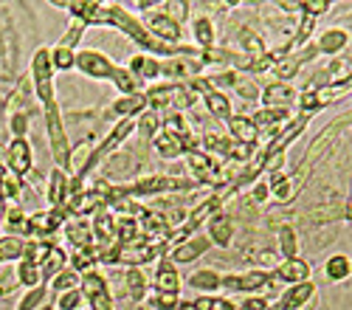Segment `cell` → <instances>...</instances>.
Wrapping results in <instances>:
<instances>
[{
	"mask_svg": "<svg viewBox=\"0 0 352 310\" xmlns=\"http://www.w3.org/2000/svg\"><path fill=\"white\" fill-rule=\"evenodd\" d=\"M268 195H271L268 184H259V186L254 189V201H268Z\"/></svg>",
	"mask_w": 352,
	"mask_h": 310,
	"instance_id": "816d5d0a",
	"label": "cell"
},
{
	"mask_svg": "<svg viewBox=\"0 0 352 310\" xmlns=\"http://www.w3.org/2000/svg\"><path fill=\"white\" fill-rule=\"evenodd\" d=\"M234 88L240 91L243 99H256V96H259V91H256V85H254V82H237Z\"/></svg>",
	"mask_w": 352,
	"mask_h": 310,
	"instance_id": "681fc988",
	"label": "cell"
},
{
	"mask_svg": "<svg viewBox=\"0 0 352 310\" xmlns=\"http://www.w3.org/2000/svg\"><path fill=\"white\" fill-rule=\"evenodd\" d=\"M228 155H231L234 161H251V158H254V144H240V141H231Z\"/></svg>",
	"mask_w": 352,
	"mask_h": 310,
	"instance_id": "bcb514c9",
	"label": "cell"
},
{
	"mask_svg": "<svg viewBox=\"0 0 352 310\" xmlns=\"http://www.w3.org/2000/svg\"><path fill=\"white\" fill-rule=\"evenodd\" d=\"M68 268V254H65V248H60V245H48V251L43 254V260H40V276H43V285H51V279L60 274V271H65Z\"/></svg>",
	"mask_w": 352,
	"mask_h": 310,
	"instance_id": "4fadbf2b",
	"label": "cell"
},
{
	"mask_svg": "<svg viewBox=\"0 0 352 310\" xmlns=\"http://www.w3.org/2000/svg\"><path fill=\"white\" fill-rule=\"evenodd\" d=\"M48 299V285H37V288H28L23 294V299L17 302V310H43Z\"/></svg>",
	"mask_w": 352,
	"mask_h": 310,
	"instance_id": "74e56055",
	"label": "cell"
},
{
	"mask_svg": "<svg viewBox=\"0 0 352 310\" xmlns=\"http://www.w3.org/2000/svg\"><path fill=\"white\" fill-rule=\"evenodd\" d=\"M45 197H48V209H65V203H68V173L65 169H60V166L51 169Z\"/></svg>",
	"mask_w": 352,
	"mask_h": 310,
	"instance_id": "7c38bea8",
	"label": "cell"
},
{
	"mask_svg": "<svg viewBox=\"0 0 352 310\" xmlns=\"http://www.w3.org/2000/svg\"><path fill=\"white\" fill-rule=\"evenodd\" d=\"M20 195H23V178L9 173L3 178V184H0V197H3V201H17Z\"/></svg>",
	"mask_w": 352,
	"mask_h": 310,
	"instance_id": "60d3db41",
	"label": "cell"
},
{
	"mask_svg": "<svg viewBox=\"0 0 352 310\" xmlns=\"http://www.w3.org/2000/svg\"><path fill=\"white\" fill-rule=\"evenodd\" d=\"M259 96H262V102H265V107H282V110H287L293 102L299 99V93L293 91V85H285V82L268 85V88L262 91Z\"/></svg>",
	"mask_w": 352,
	"mask_h": 310,
	"instance_id": "d6986e66",
	"label": "cell"
},
{
	"mask_svg": "<svg viewBox=\"0 0 352 310\" xmlns=\"http://www.w3.org/2000/svg\"><path fill=\"white\" fill-rule=\"evenodd\" d=\"M212 248V240L206 237V234H192L186 243H181V245H175L166 257L175 263V265H186V263H195V260H200L203 254H206Z\"/></svg>",
	"mask_w": 352,
	"mask_h": 310,
	"instance_id": "9c48e42d",
	"label": "cell"
},
{
	"mask_svg": "<svg viewBox=\"0 0 352 310\" xmlns=\"http://www.w3.org/2000/svg\"><path fill=\"white\" fill-rule=\"evenodd\" d=\"M14 276H17V285H23V288H37V285H43L40 263H32V260H20Z\"/></svg>",
	"mask_w": 352,
	"mask_h": 310,
	"instance_id": "f1b7e54d",
	"label": "cell"
},
{
	"mask_svg": "<svg viewBox=\"0 0 352 310\" xmlns=\"http://www.w3.org/2000/svg\"><path fill=\"white\" fill-rule=\"evenodd\" d=\"M228 133L234 141H240V144H256V138H259V130H256L254 119H248V116H231Z\"/></svg>",
	"mask_w": 352,
	"mask_h": 310,
	"instance_id": "7402d4cb",
	"label": "cell"
},
{
	"mask_svg": "<svg viewBox=\"0 0 352 310\" xmlns=\"http://www.w3.org/2000/svg\"><path fill=\"white\" fill-rule=\"evenodd\" d=\"M324 274H327V279H330V282H344V279H349V276H352V260H349V257H344V254H336V257H330V260H327Z\"/></svg>",
	"mask_w": 352,
	"mask_h": 310,
	"instance_id": "836d02e7",
	"label": "cell"
},
{
	"mask_svg": "<svg viewBox=\"0 0 352 310\" xmlns=\"http://www.w3.org/2000/svg\"><path fill=\"white\" fill-rule=\"evenodd\" d=\"M45 133H48L54 164L68 173V166H71V144H68V133H65L63 113H60V104H56V102L45 107Z\"/></svg>",
	"mask_w": 352,
	"mask_h": 310,
	"instance_id": "6da1fadb",
	"label": "cell"
},
{
	"mask_svg": "<svg viewBox=\"0 0 352 310\" xmlns=\"http://www.w3.org/2000/svg\"><path fill=\"white\" fill-rule=\"evenodd\" d=\"M161 124H164V119L158 116V110H144L141 116L135 119V130H138L144 138H155V135L161 133Z\"/></svg>",
	"mask_w": 352,
	"mask_h": 310,
	"instance_id": "e575fe53",
	"label": "cell"
},
{
	"mask_svg": "<svg viewBox=\"0 0 352 310\" xmlns=\"http://www.w3.org/2000/svg\"><path fill=\"white\" fill-rule=\"evenodd\" d=\"M346 43H349L346 32H341V28H330V32H324V34H321V40L316 43V51L318 54H338Z\"/></svg>",
	"mask_w": 352,
	"mask_h": 310,
	"instance_id": "d6a6232c",
	"label": "cell"
},
{
	"mask_svg": "<svg viewBox=\"0 0 352 310\" xmlns=\"http://www.w3.org/2000/svg\"><path fill=\"white\" fill-rule=\"evenodd\" d=\"M195 184L192 181H184V178H172V175H146L135 184H127L124 186V195L127 197H146V195H158V192H178V189H192Z\"/></svg>",
	"mask_w": 352,
	"mask_h": 310,
	"instance_id": "3957f363",
	"label": "cell"
},
{
	"mask_svg": "<svg viewBox=\"0 0 352 310\" xmlns=\"http://www.w3.org/2000/svg\"><path fill=\"white\" fill-rule=\"evenodd\" d=\"M150 34L158 37L161 43H166V45H178V40H181V23H175L164 12H155L150 17Z\"/></svg>",
	"mask_w": 352,
	"mask_h": 310,
	"instance_id": "9a60e30c",
	"label": "cell"
},
{
	"mask_svg": "<svg viewBox=\"0 0 352 310\" xmlns=\"http://www.w3.org/2000/svg\"><path fill=\"white\" fill-rule=\"evenodd\" d=\"M178 305H181V294L155 291V296L150 299V307H155V310H178Z\"/></svg>",
	"mask_w": 352,
	"mask_h": 310,
	"instance_id": "b9f144b4",
	"label": "cell"
},
{
	"mask_svg": "<svg viewBox=\"0 0 352 310\" xmlns=\"http://www.w3.org/2000/svg\"><path fill=\"white\" fill-rule=\"evenodd\" d=\"M231 294H259V291H268L274 288V274L271 271H245V274H226L223 276V285Z\"/></svg>",
	"mask_w": 352,
	"mask_h": 310,
	"instance_id": "7a4b0ae2",
	"label": "cell"
},
{
	"mask_svg": "<svg viewBox=\"0 0 352 310\" xmlns=\"http://www.w3.org/2000/svg\"><path fill=\"white\" fill-rule=\"evenodd\" d=\"M346 124H352V110H349V113H344V116H338L336 122H330V124L324 127V133H321V135L313 141L310 150H307V158H305V164H302V173H305V169H307V166H310V164H313V161H316L321 153H324V150L333 144L336 135H338V133H341Z\"/></svg>",
	"mask_w": 352,
	"mask_h": 310,
	"instance_id": "ba28073f",
	"label": "cell"
},
{
	"mask_svg": "<svg viewBox=\"0 0 352 310\" xmlns=\"http://www.w3.org/2000/svg\"><path fill=\"white\" fill-rule=\"evenodd\" d=\"M313 299H316V285L313 282H299V285L285 288L274 310H305L307 305H313Z\"/></svg>",
	"mask_w": 352,
	"mask_h": 310,
	"instance_id": "30bf717a",
	"label": "cell"
},
{
	"mask_svg": "<svg viewBox=\"0 0 352 310\" xmlns=\"http://www.w3.org/2000/svg\"><path fill=\"white\" fill-rule=\"evenodd\" d=\"M6 212H9V206H6V201L0 197V229H3V220H6Z\"/></svg>",
	"mask_w": 352,
	"mask_h": 310,
	"instance_id": "f5cc1de1",
	"label": "cell"
},
{
	"mask_svg": "<svg viewBox=\"0 0 352 310\" xmlns=\"http://www.w3.org/2000/svg\"><path fill=\"white\" fill-rule=\"evenodd\" d=\"M144 110H150V107H146V96H144V91H141V93H135V96H122L119 102H113L110 116H119V119H138Z\"/></svg>",
	"mask_w": 352,
	"mask_h": 310,
	"instance_id": "ffe728a7",
	"label": "cell"
},
{
	"mask_svg": "<svg viewBox=\"0 0 352 310\" xmlns=\"http://www.w3.org/2000/svg\"><path fill=\"white\" fill-rule=\"evenodd\" d=\"M155 291L181 294V271L169 257H161L155 265Z\"/></svg>",
	"mask_w": 352,
	"mask_h": 310,
	"instance_id": "5bb4252c",
	"label": "cell"
},
{
	"mask_svg": "<svg viewBox=\"0 0 352 310\" xmlns=\"http://www.w3.org/2000/svg\"><path fill=\"white\" fill-rule=\"evenodd\" d=\"M63 229H65V237L74 245V251L85 248V245H94V229H91V220L87 217H71V220H65Z\"/></svg>",
	"mask_w": 352,
	"mask_h": 310,
	"instance_id": "e0dca14e",
	"label": "cell"
},
{
	"mask_svg": "<svg viewBox=\"0 0 352 310\" xmlns=\"http://www.w3.org/2000/svg\"><path fill=\"white\" fill-rule=\"evenodd\" d=\"M274 279H282L287 285H299V282H310V265L299 257L293 260H282L274 271Z\"/></svg>",
	"mask_w": 352,
	"mask_h": 310,
	"instance_id": "2e32d148",
	"label": "cell"
},
{
	"mask_svg": "<svg viewBox=\"0 0 352 310\" xmlns=\"http://www.w3.org/2000/svg\"><path fill=\"white\" fill-rule=\"evenodd\" d=\"M189 285L197 288V291H203V294H212V291H217V288L223 285V274H217L214 268L195 271V274L189 276Z\"/></svg>",
	"mask_w": 352,
	"mask_h": 310,
	"instance_id": "83f0119b",
	"label": "cell"
},
{
	"mask_svg": "<svg viewBox=\"0 0 352 310\" xmlns=\"http://www.w3.org/2000/svg\"><path fill=\"white\" fill-rule=\"evenodd\" d=\"M32 79L48 82L54 79V63H51V48H37L32 56Z\"/></svg>",
	"mask_w": 352,
	"mask_h": 310,
	"instance_id": "484cf974",
	"label": "cell"
},
{
	"mask_svg": "<svg viewBox=\"0 0 352 310\" xmlns=\"http://www.w3.org/2000/svg\"><path fill=\"white\" fill-rule=\"evenodd\" d=\"M206 237L212 240V245H220V248H226V245L231 243L234 225H231V220H228L223 212H214V214L206 220Z\"/></svg>",
	"mask_w": 352,
	"mask_h": 310,
	"instance_id": "ac0fdd59",
	"label": "cell"
},
{
	"mask_svg": "<svg viewBox=\"0 0 352 310\" xmlns=\"http://www.w3.org/2000/svg\"><path fill=\"white\" fill-rule=\"evenodd\" d=\"M189 9H192V6H189V3H181V0H166V3L161 6V12H164L166 17H172L175 23H181V25H184V20L189 17Z\"/></svg>",
	"mask_w": 352,
	"mask_h": 310,
	"instance_id": "7bdbcfd3",
	"label": "cell"
},
{
	"mask_svg": "<svg viewBox=\"0 0 352 310\" xmlns=\"http://www.w3.org/2000/svg\"><path fill=\"white\" fill-rule=\"evenodd\" d=\"M43 310H45V307H43Z\"/></svg>",
	"mask_w": 352,
	"mask_h": 310,
	"instance_id": "9f6ffc18",
	"label": "cell"
},
{
	"mask_svg": "<svg viewBox=\"0 0 352 310\" xmlns=\"http://www.w3.org/2000/svg\"><path fill=\"white\" fill-rule=\"evenodd\" d=\"M65 220H68L65 209H40L34 214H28V232H32V240L51 243V237L63 229Z\"/></svg>",
	"mask_w": 352,
	"mask_h": 310,
	"instance_id": "277c9868",
	"label": "cell"
},
{
	"mask_svg": "<svg viewBox=\"0 0 352 310\" xmlns=\"http://www.w3.org/2000/svg\"><path fill=\"white\" fill-rule=\"evenodd\" d=\"M237 310H274V305L265 296H248L245 302L237 305Z\"/></svg>",
	"mask_w": 352,
	"mask_h": 310,
	"instance_id": "c3c4849f",
	"label": "cell"
},
{
	"mask_svg": "<svg viewBox=\"0 0 352 310\" xmlns=\"http://www.w3.org/2000/svg\"><path fill=\"white\" fill-rule=\"evenodd\" d=\"M327 9H330L327 0H321V3H302V12H307L310 17H316V14H324Z\"/></svg>",
	"mask_w": 352,
	"mask_h": 310,
	"instance_id": "f907efd6",
	"label": "cell"
},
{
	"mask_svg": "<svg viewBox=\"0 0 352 310\" xmlns=\"http://www.w3.org/2000/svg\"><path fill=\"white\" fill-rule=\"evenodd\" d=\"M85 28H87V25L76 20V23H74V25L68 28V32H65V37H63V43H60V45H63V48H71V51H74V48H76V43H79V37L85 34Z\"/></svg>",
	"mask_w": 352,
	"mask_h": 310,
	"instance_id": "f6af8a7d",
	"label": "cell"
},
{
	"mask_svg": "<svg viewBox=\"0 0 352 310\" xmlns=\"http://www.w3.org/2000/svg\"><path fill=\"white\" fill-rule=\"evenodd\" d=\"M6 169L17 178H25L34 169V150L28 138H12V144L6 147Z\"/></svg>",
	"mask_w": 352,
	"mask_h": 310,
	"instance_id": "52a82bcc",
	"label": "cell"
},
{
	"mask_svg": "<svg viewBox=\"0 0 352 310\" xmlns=\"http://www.w3.org/2000/svg\"><path fill=\"white\" fill-rule=\"evenodd\" d=\"M336 85H344V91H346V88H352V74H349L346 79H341V82H336Z\"/></svg>",
	"mask_w": 352,
	"mask_h": 310,
	"instance_id": "db71d44e",
	"label": "cell"
},
{
	"mask_svg": "<svg viewBox=\"0 0 352 310\" xmlns=\"http://www.w3.org/2000/svg\"><path fill=\"white\" fill-rule=\"evenodd\" d=\"M3 232H6L9 237L32 240V232H28V214L23 212V206H9L6 220H3Z\"/></svg>",
	"mask_w": 352,
	"mask_h": 310,
	"instance_id": "603a6c76",
	"label": "cell"
},
{
	"mask_svg": "<svg viewBox=\"0 0 352 310\" xmlns=\"http://www.w3.org/2000/svg\"><path fill=\"white\" fill-rule=\"evenodd\" d=\"M76 71H82L91 79H110L116 65L107 54H102L96 48H85V51H76Z\"/></svg>",
	"mask_w": 352,
	"mask_h": 310,
	"instance_id": "8992f818",
	"label": "cell"
},
{
	"mask_svg": "<svg viewBox=\"0 0 352 310\" xmlns=\"http://www.w3.org/2000/svg\"><path fill=\"white\" fill-rule=\"evenodd\" d=\"M110 82H113V88L119 91L122 96H135V93H141V85H144L130 68H119V65H116Z\"/></svg>",
	"mask_w": 352,
	"mask_h": 310,
	"instance_id": "cb8c5ba5",
	"label": "cell"
},
{
	"mask_svg": "<svg viewBox=\"0 0 352 310\" xmlns=\"http://www.w3.org/2000/svg\"><path fill=\"white\" fill-rule=\"evenodd\" d=\"M186 155H189V166H192V173L197 175V181H203V184H223V169H220V164L212 155H206L203 150H192Z\"/></svg>",
	"mask_w": 352,
	"mask_h": 310,
	"instance_id": "8fae6325",
	"label": "cell"
},
{
	"mask_svg": "<svg viewBox=\"0 0 352 310\" xmlns=\"http://www.w3.org/2000/svg\"><path fill=\"white\" fill-rule=\"evenodd\" d=\"M79 282H82V274H76L71 265L65 268V271H60L54 279H51V291H56V294H65V291H76L79 288Z\"/></svg>",
	"mask_w": 352,
	"mask_h": 310,
	"instance_id": "d590c367",
	"label": "cell"
},
{
	"mask_svg": "<svg viewBox=\"0 0 352 310\" xmlns=\"http://www.w3.org/2000/svg\"><path fill=\"white\" fill-rule=\"evenodd\" d=\"M124 285H127V296L133 302H144L146 296V276L141 268H127L124 271Z\"/></svg>",
	"mask_w": 352,
	"mask_h": 310,
	"instance_id": "1f68e13d",
	"label": "cell"
},
{
	"mask_svg": "<svg viewBox=\"0 0 352 310\" xmlns=\"http://www.w3.org/2000/svg\"><path fill=\"white\" fill-rule=\"evenodd\" d=\"M9 175V169H6V164H0V184H3V178Z\"/></svg>",
	"mask_w": 352,
	"mask_h": 310,
	"instance_id": "11a10c76",
	"label": "cell"
},
{
	"mask_svg": "<svg viewBox=\"0 0 352 310\" xmlns=\"http://www.w3.org/2000/svg\"><path fill=\"white\" fill-rule=\"evenodd\" d=\"M68 265L76 271V274H85V271H94V265H99V245H85V248H76L71 254Z\"/></svg>",
	"mask_w": 352,
	"mask_h": 310,
	"instance_id": "d4e9b609",
	"label": "cell"
},
{
	"mask_svg": "<svg viewBox=\"0 0 352 310\" xmlns=\"http://www.w3.org/2000/svg\"><path fill=\"white\" fill-rule=\"evenodd\" d=\"M9 127H12V135L14 138H25V133H28V116H25V113H14V116L9 119Z\"/></svg>",
	"mask_w": 352,
	"mask_h": 310,
	"instance_id": "7dc6e473",
	"label": "cell"
},
{
	"mask_svg": "<svg viewBox=\"0 0 352 310\" xmlns=\"http://www.w3.org/2000/svg\"><path fill=\"white\" fill-rule=\"evenodd\" d=\"M279 254H282V260L299 257V237H296V232H293L290 225H282L279 229Z\"/></svg>",
	"mask_w": 352,
	"mask_h": 310,
	"instance_id": "8d00e7d4",
	"label": "cell"
},
{
	"mask_svg": "<svg viewBox=\"0 0 352 310\" xmlns=\"http://www.w3.org/2000/svg\"><path fill=\"white\" fill-rule=\"evenodd\" d=\"M79 291L85 294V299L91 302V310H113V294L107 288V279L99 271H85Z\"/></svg>",
	"mask_w": 352,
	"mask_h": 310,
	"instance_id": "5b68a950",
	"label": "cell"
},
{
	"mask_svg": "<svg viewBox=\"0 0 352 310\" xmlns=\"http://www.w3.org/2000/svg\"><path fill=\"white\" fill-rule=\"evenodd\" d=\"M153 144H155V150H158V155L161 158H178V155H184V153H189L186 150V144L184 141H178V138H172V135H166L164 130L153 138Z\"/></svg>",
	"mask_w": 352,
	"mask_h": 310,
	"instance_id": "f546056e",
	"label": "cell"
},
{
	"mask_svg": "<svg viewBox=\"0 0 352 310\" xmlns=\"http://www.w3.org/2000/svg\"><path fill=\"white\" fill-rule=\"evenodd\" d=\"M25 245H28V240L3 234L0 237V263H20L25 257Z\"/></svg>",
	"mask_w": 352,
	"mask_h": 310,
	"instance_id": "4316f807",
	"label": "cell"
},
{
	"mask_svg": "<svg viewBox=\"0 0 352 310\" xmlns=\"http://www.w3.org/2000/svg\"><path fill=\"white\" fill-rule=\"evenodd\" d=\"M130 71L141 79V82H150V79H158L161 76V60L153 54H135L130 60Z\"/></svg>",
	"mask_w": 352,
	"mask_h": 310,
	"instance_id": "44dd1931",
	"label": "cell"
},
{
	"mask_svg": "<svg viewBox=\"0 0 352 310\" xmlns=\"http://www.w3.org/2000/svg\"><path fill=\"white\" fill-rule=\"evenodd\" d=\"M85 302V294L76 288V291H65L60 294V299H56V310H79Z\"/></svg>",
	"mask_w": 352,
	"mask_h": 310,
	"instance_id": "ee69618b",
	"label": "cell"
},
{
	"mask_svg": "<svg viewBox=\"0 0 352 310\" xmlns=\"http://www.w3.org/2000/svg\"><path fill=\"white\" fill-rule=\"evenodd\" d=\"M192 310H237V305H234L231 299L226 296H214V294H203L192 302Z\"/></svg>",
	"mask_w": 352,
	"mask_h": 310,
	"instance_id": "f35d334b",
	"label": "cell"
},
{
	"mask_svg": "<svg viewBox=\"0 0 352 310\" xmlns=\"http://www.w3.org/2000/svg\"><path fill=\"white\" fill-rule=\"evenodd\" d=\"M192 34L200 45V51H206V48H214V25H212V17H195L192 23Z\"/></svg>",
	"mask_w": 352,
	"mask_h": 310,
	"instance_id": "4dcf8cb0",
	"label": "cell"
},
{
	"mask_svg": "<svg viewBox=\"0 0 352 310\" xmlns=\"http://www.w3.org/2000/svg\"><path fill=\"white\" fill-rule=\"evenodd\" d=\"M51 63H54V71H65V74L76 71V51L56 45V48H51Z\"/></svg>",
	"mask_w": 352,
	"mask_h": 310,
	"instance_id": "ab89813d",
	"label": "cell"
}]
</instances>
